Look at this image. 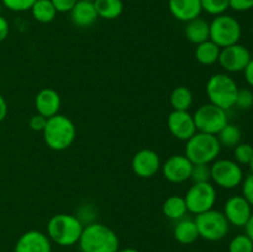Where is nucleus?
Wrapping results in <instances>:
<instances>
[{
  "label": "nucleus",
  "instance_id": "1",
  "mask_svg": "<svg viewBox=\"0 0 253 252\" xmlns=\"http://www.w3.org/2000/svg\"><path fill=\"white\" fill-rule=\"evenodd\" d=\"M78 245L82 252H118L120 242L110 227L95 221L83 227Z\"/></svg>",
  "mask_w": 253,
  "mask_h": 252
},
{
  "label": "nucleus",
  "instance_id": "2",
  "mask_svg": "<svg viewBox=\"0 0 253 252\" xmlns=\"http://www.w3.org/2000/svg\"><path fill=\"white\" fill-rule=\"evenodd\" d=\"M46 145L53 151H64L76 140L77 128L73 121L63 114H57L47 119L43 130Z\"/></svg>",
  "mask_w": 253,
  "mask_h": 252
},
{
  "label": "nucleus",
  "instance_id": "3",
  "mask_svg": "<svg viewBox=\"0 0 253 252\" xmlns=\"http://www.w3.org/2000/svg\"><path fill=\"white\" fill-rule=\"evenodd\" d=\"M83 225L72 214H57L47 224V236L59 246H73L81 239Z\"/></svg>",
  "mask_w": 253,
  "mask_h": 252
},
{
  "label": "nucleus",
  "instance_id": "4",
  "mask_svg": "<svg viewBox=\"0 0 253 252\" xmlns=\"http://www.w3.org/2000/svg\"><path fill=\"white\" fill-rule=\"evenodd\" d=\"M221 147L219 138L215 135L204 132H195L185 145L184 155L189 158L193 165H210L217 160Z\"/></svg>",
  "mask_w": 253,
  "mask_h": 252
},
{
  "label": "nucleus",
  "instance_id": "5",
  "mask_svg": "<svg viewBox=\"0 0 253 252\" xmlns=\"http://www.w3.org/2000/svg\"><path fill=\"white\" fill-rule=\"evenodd\" d=\"M205 91L210 103L227 111L235 106L239 85L227 73H216L208 79Z\"/></svg>",
  "mask_w": 253,
  "mask_h": 252
},
{
  "label": "nucleus",
  "instance_id": "6",
  "mask_svg": "<svg viewBox=\"0 0 253 252\" xmlns=\"http://www.w3.org/2000/svg\"><path fill=\"white\" fill-rule=\"evenodd\" d=\"M242 29L239 20L231 15L222 14L214 16L210 22V40L220 48L239 43Z\"/></svg>",
  "mask_w": 253,
  "mask_h": 252
},
{
  "label": "nucleus",
  "instance_id": "7",
  "mask_svg": "<svg viewBox=\"0 0 253 252\" xmlns=\"http://www.w3.org/2000/svg\"><path fill=\"white\" fill-rule=\"evenodd\" d=\"M198 132L217 136V133L229 124L227 111L211 103L203 104L193 114Z\"/></svg>",
  "mask_w": 253,
  "mask_h": 252
},
{
  "label": "nucleus",
  "instance_id": "8",
  "mask_svg": "<svg viewBox=\"0 0 253 252\" xmlns=\"http://www.w3.org/2000/svg\"><path fill=\"white\" fill-rule=\"evenodd\" d=\"M195 225L198 227L199 237L207 241H220L227 235L230 229L229 221L224 212L219 210H208L195 216Z\"/></svg>",
  "mask_w": 253,
  "mask_h": 252
},
{
  "label": "nucleus",
  "instance_id": "9",
  "mask_svg": "<svg viewBox=\"0 0 253 252\" xmlns=\"http://www.w3.org/2000/svg\"><path fill=\"white\" fill-rule=\"evenodd\" d=\"M216 188L210 182L193 183L184 197L188 212H192L195 216L208 210H211L216 203Z\"/></svg>",
  "mask_w": 253,
  "mask_h": 252
},
{
  "label": "nucleus",
  "instance_id": "10",
  "mask_svg": "<svg viewBox=\"0 0 253 252\" xmlns=\"http://www.w3.org/2000/svg\"><path fill=\"white\" fill-rule=\"evenodd\" d=\"M211 180L215 185L222 189H235L241 185L244 180V170L241 166L234 160L220 158L215 160L210 166Z\"/></svg>",
  "mask_w": 253,
  "mask_h": 252
},
{
  "label": "nucleus",
  "instance_id": "11",
  "mask_svg": "<svg viewBox=\"0 0 253 252\" xmlns=\"http://www.w3.org/2000/svg\"><path fill=\"white\" fill-rule=\"evenodd\" d=\"M251 58L252 56L249 48L242 46V44L236 43L221 48L217 63L227 73H239V72L245 71Z\"/></svg>",
  "mask_w": 253,
  "mask_h": 252
},
{
  "label": "nucleus",
  "instance_id": "12",
  "mask_svg": "<svg viewBox=\"0 0 253 252\" xmlns=\"http://www.w3.org/2000/svg\"><path fill=\"white\" fill-rule=\"evenodd\" d=\"M193 163L185 155H173L165 161L161 169L162 174L169 183L180 184L190 179Z\"/></svg>",
  "mask_w": 253,
  "mask_h": 252
},
{
  "label": "nucleus",
  "instance_id": "13",
  "mask_svg": "<svg viewBox=\"0 0 253 252\" xmlns=\"http://www.w3.org/2000/svg\"><path fill=\"white\" fill-rule=\"evenodd\" d=\"M167 125L169 132L174 136L177 140L185 141L187 142L195 132H198L195 127L194 118L189 111L173 110L168 115Z\"/></svg>",
  "mask_w": 253,
  "mask_h": 252
},
{
  "label": "nucleus",
  "instance_id": "14",
  "mask_svg": "<svg viewBox=\"0 0 253 252\" xmlns=\"http://www.w3.org/2000/svg\"><path fill=\"white\" fill-rule=\"evenodd\" d=\"M161 158L156 151L151 148H143L140 150L132 158L131 167L133 173L140 178H152L157 174L161 169Z\"/></svg>",
  "mask_w": 253,
  "mask_h": 252
},
{
  "label": "nucleus",
  "instance_id": "15",
  "mask_svg": "<svg viewBox=\"0 0 253 252\" xmlns=\"http://www.w3.org/2000/svg\"><path fill=\"white\" fill-rule=\"evenodd\" d=\"M224 215L230 225L245 227L252 215V207L242 195H232L225 202Z\"/></svg>",
  "mask_w": 253,
  "mask_h": 252
},
{
  "label": "nucleus",
  "instance_id": "16",
  "mask_svg": "<svg viewBox=\"0 0 253 252\" xmlns=\"http://www.w3.org/2000/svg\"><path fill=\"white\" fill-rule=\"evenodd\" d=\"M15 252H52V241L47 234L37 230L24 232L15 245Z\"/></svg>",
  "mask_w": 253,
  "mask_h": 252
},
{
  "label": "nucleus",
  "instance_id": "17",
  "mask_svg": "<svg viewBox=\"0 0 253 252\" xmlns=\"http://www.w3.org/2000/svg\"><path fill=\"white\" fill-rule=\"evenodd\" d=\"M61 104V96L52 88L41 89L35 98V108L37 114H41L47 119L59 114Z\"/></svg>",
  "mask_w": 253,
  "mask_h": 252
},
{
  "label": "nucleus",
  "instance_id": "18",
  "mask_svg": "<svg viewBox=\"0 0 253 252\" xmlns=\"http://www.w3.org/2000/svg\"><path fill=\"white\" fill-rule=\"evenodd\" d=\"M69 16L72 24L79 29H88L93 26L99 19L94 1H86V0H78L69 12Z\"/></svg>",
  "mask_w": 253,
  "mask_h": 252
},
{
  "label": "nucleus",
  "instance_id": "19",
  "mask_svg": "<svg viewBox=\"0 0 253 252\" xmlns=\"http://www.w3.org/2000/svg\"><path fill=\"white\" fill-rule=\"evenodd\" d=\"M168 7L172 16L182 22L197 19L203 12L200 0H168Z\"/></svg>",
  "mask_w": 253,
  "mask_h": 252
},
{
  "label": "nucleus",
  "instance_id": "20",
  "mask_svg": "<svg viewBox=\"0 0 253 252\" xmlns=\"http://www.w3.org/2000/svg\"><path fill=\"white\" fill-rule=\"evenodd\" d=\"M185 37L193 44H199L210 40V22L202 17H197L187 22L184 29Z\"/></svg>",
  "mask_w": 253,
  "mask_h": 252
},
{
  "label": "nucleus",
  "instance_id": "21",
  "mask_svg": "<svg viewBox=\"0 0 253 252\" xmlns=\"http://www.w3.org/2000/svg\"><path fill=\"white\" fill-rule=\"evenodd\" d=\"M173 234H174L175 240L183 245H190L199 239V232H198L195 221L193 219H188V217L178 220Z\"/></svg>",
  "mask_w": 253,
  "mask_h": 252
},
{
  "label": "nucleus",
  "instance_id": "22",
  "mask_svg": "<svg viewBox=\"0 0 253 252\" xmlns=\"http://www.w3.org/2000/svg\"><path fill=\"white\" fill-rule=\"evenodd\" d=\"M220 48L216 43L208 40V41L202 42L195 47V59L203 66H212V64L219 62Z\"/></svg>",
  "mask_w": 253,
  "mask_h": 252
},
{
  "label": "nucleus",
  "instance_id": "23",
  "mask_svg": "<svg viewBox=\"0 0 253 252\" xmlns=\"http://www.w3.org/2000/svg\"><path fill=\"white\" fill-rule=\"evenodd\" d=\"M162 212L166 217H168L169 220H174V221L185 217L188 208L185 204L184 197H180V195L168 197L162 205Z\"/></svg>",
  "mask_w": 253,
  "mask_h": 252
},
{
  "label": "nucleus",
  "instance_id": "24",
  "mask_svg": "<svg viewBox=\"0 0 253 252\" xmlns=\"http://www.w3.org/2000/svg\"><path fill=\"white\" fill-rule=\"evenodd\" d=\"M96 12L100 19L115 20L123 14V0H94Z\"/></svg>",
  "mask_w": 253,
  "mask_h": 252
},
{
  "label": "nucleus",
  "instance_id": "25",
  "mask_svg": "<svg viewBox=\"0 0 253 252\" xmlns=\"http://www.w3.org/2000/svg\"><path fill=\"white\" fill-rule=\"evenodd\" d=\"M30 11L32 17L41 24H49L58 14L51 0H36Z\"/></svg>",
  "mask_w": 253,
  "mask_h": 252
},
{
  "label": "nucleus",
  "instance_id": "26",
  "mask_svg": "<svg viewBox=\"0 0 253 252\" xmlns=\"http://www.w3.org/2000/svg\"><path fill=\"white\" fill-rule=\"evenodd\" d=\"M170 105L173 110L188 111L193 105V93L187 86H177L170 94Z\"/></svg>",
  "mask_w": 253,
  "mask_h": 252
},
{
  "label": "nucleus",
  "instance_id": "27",
  "mask_svg": "<svg viewBox=\"0 0 253 252\" xmlns=\"http://www.w3.org/2000/svg\"><path fill=\"white\" fill-rule=\"evenodd\" d=\"M220 145L227 148H235L239 143H241L242 132L236 125L227 124L219 133H217Z\"/></svg>",
  "mask_w": 253,
  "mask_h": 252
},
{
  "label": "nucleus",
  "instance_id": "28",
  "mask_svg": "<svg viewBox=\"0 0 253 252\" xmlns=\"http://www.w3.org/2000/svg\"><path fill=\"white\" fill-rule=\"evenodd\" d=\"M203 11L211 16L226 14L230 9V0H200Z\"/></svg>",
  "mask_w": 253,
  "mask_h": 252
},
{
  "label": "nucleus",
  "instance_id": "29",
  "mask_svg": "<svg viewBox=\"0 0 253 252\" xmlns=\"http://www.w3.org/2000/svg\"><path fill=\"white\" fill-rule=\"evenodd\" d=\"M76 217L82 222L83 226L86 225H90L93 222H95L96 217V208L93 203L90 202H84L83 204H81L77 209Z\"/></svg>",
  "mask_w": 253,
  "mask_h": 252
},
{
  "label": "nucleus",
  "instance_id": "30",
  "mask_svg": "<svg viewBox=\"0 0 253 252\" xmlns=\"http://www.w3.org/2000/svg\"><path fill=\"white\" fill-rule=\"evenodd\" d=\"M229 252H253V241L246 234L236 235L230 241Z\"/></svg>",
  "mask_w": 253,
  "mask_h": 252
},
{
  "label": "nucleus",
  "instance_id": "31",
  "mask_svg": "<svg viewBox=\"0 0 253 252\" xmlns=\"http://www.w3.org/2000/svg\"><path fill=\"white\" fill-rule=\"evenodd\" d=\"M234 157L235 162L239 163L240 166H249L253 157V147L250 143H239L234 148Z\"/></svg>",
  "mask_w": 253,
  "mask_h": 252
},
{
  "label": "nucleus",
  "instance_id": "32",
  "mask_svg": "<svg viewBox=\"0 0 253 252\" xmlns=\"http://www.w3.org/2000/svg\"><path fill=\"white\" fill-rule=\"evenodd\" d=\"M190 180L193 183H204L211 180V169L209 165H193L192 173H190Z\"/></svg>",
  "mask_w": 253,
  "mask_h": 252
},
{
  "label": "nucleus",
  "instance_id": "33",
  "mask_svg": "<svg viewBox=\"0 0 253 252\" xmlns=\"http://www.w3.org/2000/svg\"><path fill=\"white\" fill-rule=\"evenodd\" d=\"M235 106L240 110H249L253 106V91L249 88H239Z\"/></svg>",
  "mask_w": 253,
  "mask_h": 252
},
{
  "label": "nucleus",
  "instance_id": "34",
  "mask_svg": "<svg viewBox=\"0 0 253 252\" xmlns=\"http://www.w3.org/2000/svg\"><path fill=\"white\" fill-rule=\"evenodd\" d=\"M7 10L12 12H25L31 10L36 0H0Z\"/></svg>",
  "mask_w": 253,
  "mask_h": 252
},
{
  "label": "nucleus",
  "instance_id": "35",
  "mask_svg": "<svg viewBox=\"0 0 253 252\" xmlns=\"http://www.w3.org/2000/svg\"><path fill=\"white\" fill-rule=\"evenodd\" d=\"M242 185V197L249 202V204L253 208V173L246 175L241 183Z\"/></svg>",
  "mask_w": 253,
  "mask_h": 252
},
{
  "label": "nucleus",
  "instance_id": "36",
  "mask_svg": "<svg viewBox=\"0 0 253 252\" xmlns=\"http://www.w3.org/2000/svg\"><path fill=\"white\" fill-rule=\"evenodd\" d=\"M47 118L42 116L41 114H36V115L31 116L29 121V126L32 131L35 132H43L44 127H46Z\"/></svg>",
  "mask_w": 253,
  "mask_h": 252
},
{
  "label": "nucleus",
  "instance_id": "37",
  "mask_svg": "<svg viewBox=\"0 0 253 252\" xmlns=\"http://www.w3.org/2000/svg\"><path fill=\"white\" fill-rule=\"evenodd\" d=\"M51 1L57 12L66 14V12H71V10L73 9L78 0H51Z\"/></svg>",
  "mask_w": 253,
  "mask_h": 252
},
{
  "label": "nucleus",
  "instance_id": "38",
  "mask_svg": "<svg viewBox=\"0 0 253 252\" xmlns=\"http://www.w3.org/2000/svg\"><path fill=\"white\" fill-rule=\"evenodd\" d=\"M230 9L237 12H245L253 9V0H230Z\"/></svg>",
  "mask_w": 253,
  "mask_h": 252
},
{
  "label": "nucleus",
  "instance_id": "39",
  "mask_svg": "<svg viewBox=\"0 0 253 252\" xmlns=\"http://www.w3.org/2000/svg\"><path fill=\"white\" fill-rule=\"evenodd\" d=\"M10 32V25L9 21L6 20V17H4L2 15H0V42H2L4 40L7 39Z\"/></svg>",
  "mask_w": 253,
  "mask_h": 252
},
{
  "label": "nucleus",
  "instance_id": "40",
  "mask_svg": "<svg viewBox=\"0 0 253 252\" xmlns=\"http://www.w3.org/2000/svg\"><path fill=\"white\" fill-rule=\"evenodd\" d=\"M244 76H245V81L247 82V84H249L251 88H253V58H251L250 63L247 64V67L245 68Z\"/></svg>",
  "mask_w": 253,
  "mask_h": 252
},
{
  "label": "nucleus",
  "instance_id": "41",
  "mask_svg": "<svg viewBox=\"0 0 253 252\" xmlns=\"http://www.w3.org/2000/svg\"><path fill=\"white\" fill-rule=\"evenodd\" d=\"M7 111H9V108H7L6 100H5L4 96L0 94V123H1L5 118H6Z\"/></svg>",
  "mask_w": 253,
  "mask_h": 252
},
{
  "label": "nucleus",
  "instance_id": "42",
  "mask_svg": "<svg viewBox=\"0 0 253 252\" xmlns=\"http://www.w3.org/2000/svg\"><path fill=\"white\" fill-rule=\"evenodd\" d=\"M245 234L250 237L253 241V212L250 217V220L247 221V224L245 225Z\"/></svg>",
  "mask_w": 253,
  "mask_h": 252
},
{
  "label": "nucleus",
  "instance_id": "43",
  "mask_svg": "<svg viewBox=\"0 0 253 252\" xmlns=\"http://www.w3.org/2000/svg\"><path fill=\"white\" fill-rule=\"evenodd\" d=\"M118 252H140L138 250L132 249V247H126V249H119Z\"/></svg>",
  "mask_w": 253,
  "mask_h": 252
},
{
  "label": "nucleus",
  "instance_id": "44",
  "mask_svg": "<svg viewBox=\"0 0 253 252\" xmlns=\"http://www.w3.org/2000/svg\"><path fill=\"white\" fill-rule=\"evenodd\" d=\"M250 169H251V173H253V157H252V160H251V162H250Z\"/></svg>",
  "mask_w": 253,
  "mask_h": 252
},
{
  "label": "nucleus",
  "instance_id": "45",
  "mask_svg": "<svg viewBox=\"0 0 253 252\" xmlns=\"http://www.w3.org/2000/svg\"><path fill=\"white\" fill-rule=\"evenodd\" d=\"M2 7H4V5H2V2L0 1V15H1V11H2Z\"/></svg>",
  "mask_w": 253,
  "mask_h": 252
},
{
  "label": "nucleus",
  "instance_id": "46",
  "mask_svg": "<svg viewBox=\"0 0 253 252\" xmlns=\"http://www.w3.org/2000/svg\"><path fill=\"white\" fill-rule=\"evenodd\" d=\"M86 1H94V0H86Z\"/></svg>",
  "mask_w": 253,
  "mask_h": 252
},
{
  "label": "nucleus",
  "instance_id": "47",
  "mask_svg": "<svg viewBox=\"0 0 253 252\" xmlns=\"http://www.w3.org/2000/svg\"><path fill=\"white\" fill-rule=\"evenodd\" d=\"M7 252H15V251H7Z\"/></svg>",
  "mask_w": 253,
  "mask_h": 252
},
{
  "label": "nucleus",
  "instance_id": "48",
  "mask_svg": "<svg viewBox=\"0 0 253 252\" xmlns=\"http://www.w3.org/2000/svg\"><path fill=\"white\" fill-rule=\"evenodd\" d=\"M252 30H253V22H252Z\"/></svg>",
  "mask_w": 253,
  "mask_h": 252
}]
</instances>
